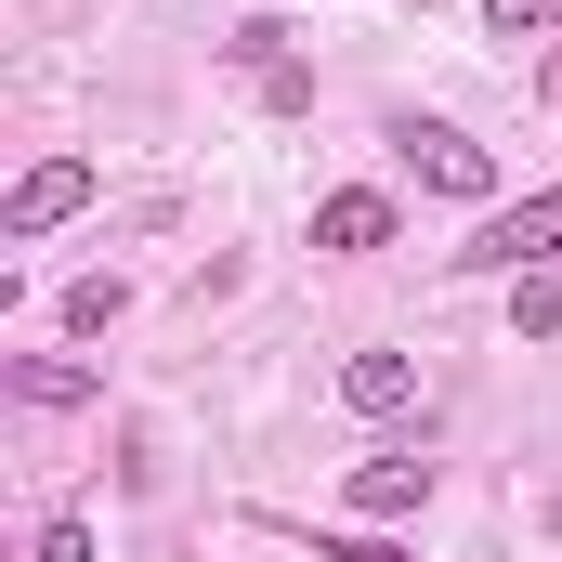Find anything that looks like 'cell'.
<instances>
[{
  "label": "cell",
  "mask_w": 562,
  "mask_h": 562,
  "mask_svg": "<svg viewBox=\"0 0 562 562\" xmlns=\"http://www.w3.org/2000/svg\"><path fill=\"white\" fill-rule=\"evenodd\" d=\"M550 249H562V183H537L524 210H484L471 249H445V262H458V276H537Z\"/></svg>",
  "instance_id": "1"
},
{
  "label": "cell",
  "mask_w": 562,
  "mask_h": 562,
  "mask_svg": "<svg viewBox=\"0 0 562 562\" xmlns=\"http://www.w3.org/2000/svg\"><path fill=\"white\" fill-rule=\"evenodd\" d=\"M393 144H406V170H419L431 196H484V183H497V157H484L471 132H445V119H406Z\"/></svg>",
  "instance_id": "2"
},
{
  "label": "cell",
  "mask_w": 562,
  "mask_h": 562,
  "mask_svg": "<svg viewBox=\"0 0 562 562\" xmlns=\"http://www.w3.org/2000/svg\"><path fill=\"white\" fill-rule=\"evenodd\" d=\"M66 210H92V157H40V170L13 183V210H0V236L26 249V236H53Z\"/></svg>",
  "instance_id": "3"
},
{
  "label": "cell",
  "mask_w": 562,
  "mask_h": 562,
  "mask_svg": "<svg viewBox=\"0 0 562 562\" xmlns=\"http://www.w3.org/2000/svg\"><path fill=\"white\" fill-rule=\"evenodd\" d=\"M314 249H340V262H353V249H393V196H380V183H340V196L314 210Z\"/></svg>",
  "instance_id": "4"
},
{
  "label": "cell",
  "mask_w": 562,
  "mask_h": 562,
  "mask_svg": "<svg viewBox=\"0 0 562 562\" xmlns=\"http://www.w3.org/2000/svg\"><path fill=\"white\" fill-rule=\"evenodd\" d=\"M340 406H353V419H406V406H419V353H353V367H340Z\"/></svg>",
  "instance_id": "5"
},
{
  "label": "cell",
  "mask_w": 562,
  "mask_h": 562,
  "mask_svg": "<svg viewBox=\"0 0 562 562\" xmlns=\"http://www.w3.org/2000/svg\"><path fill=\"white\" fill-rule=\"evenodd\" d=\"M431 497V458H367V471H353V510H367V524H393V510H419Z\"/></svg>",
  "instance_id": "6"
},
{
  "label": "cell",
  "mask_w": 562,
  "mask_h": 562,
  "mask_svg": "<svg viewBox=\"0 0 562 562\" xmlns=\"http://www.w3.org/2000/svg\"><path fill=\"white\" fill-rule=\"evenodd\" d=\"M0 380H13L26 406H92V393H105V380H92V367H66V353H13Z\"/></svg>",
  "instance_id": "7"
},
{
  "label": "cell",
  "mask_w": 562,
  "mask_h": 562,
  "mask_svg": "<svg viewBox=\"0 0 562 562\" xmlns=\"http://www.w3.org/2000/svg\"><path fill=\"white\" fill-rule=\"evenodd\" d=\"M510 327H524V340H562V276H550V262L510 276Z\"/></svg>",
  "instance_id": "8"
},
{
  "label": "cell",
  "mask_w": 562,
  "mask_h": 562,
  "mask_svg": "<svg viewBox=\"0 0 562 562\" xmlns=\"http://www.w3.org/2000/svg\"><path fill=\"white\" fill-rule=\"evenodd\" d=\"M119 314H132V288H119V276H79V288H66V327H79V340H105Z\"/></svg>",
  "instance_id": "9"
},
{
  "label": "cell",
  "mask_w": 562,
  "mask_h": 562,
  "mask_svg": "<svg viewBox=\"0 0 562 562\" xmlns=\"http://www.w3.org/2000/svg\"><path fill=\"white\" fill-rule=\"evenodd\" d=\"M484 26H497V40H550L562 0H484Z\"/></svg>",
  "instance_id": "10"
},
{
  "label": "cell",
  "mask_w": 562,
  "mask_h": 562,
  "mask_svg": "<svg viewBox=\"0 0 562 562\" xmlns=\"http://www.w3.org/2000/svg\"><path fill=\"white\" fill-rule=\"evenodd\" d=\"M262 105H276V119H314V66H301V53H288V66H262Z\"/></svg>",
  "instance_id": "11"
},
{
  "label": "cell",
  "mask_w": 562,
  "mask_h": 562,
  "mask_svg": "<svg viewBox=\"0 0 562 562\" xmlns=\"http://www.w3.org/2000/svg\"><path fill=\"white\" fill-rule=\"evenodd\" d=\"M40 562H92V524H40Z\"/></svg>",
  "instance_id": "12"
},
{
  "label": "cell",
  "mask_w": 562,
  "mask_h": 562,
  "mask_svg": "<svg viewBox=\"0 0 562 562\" xmlns=\"http://www.w3.org/2000/svg\"><path fill=\"white\" fill-rule=\"evenodd\" d=\"M314 562H406V550H380V537H314Z\"/></svg>",
  "instance_id": "13"
}]
</instances>
